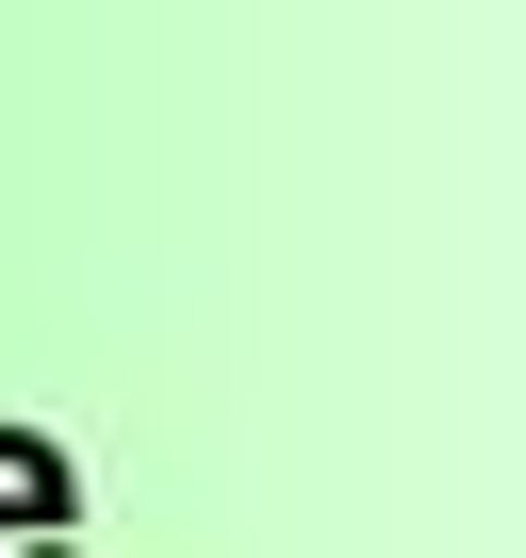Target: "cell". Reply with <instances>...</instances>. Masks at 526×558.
Here are the masks:
<instances>
[{"mask_svg": "<svg viewBox=\"0 0 526 558\" xmlns=\"http://www.w3.org/2000/svg\"><path fill=\"white\" fill-rule=\"evenodd\" d=\"M0 558H67V460L0 444Z\"/></svg>", "mask_w": 526, "mask_h": 558, "instance_id": "1", "label": "cell"}]
</instances>
